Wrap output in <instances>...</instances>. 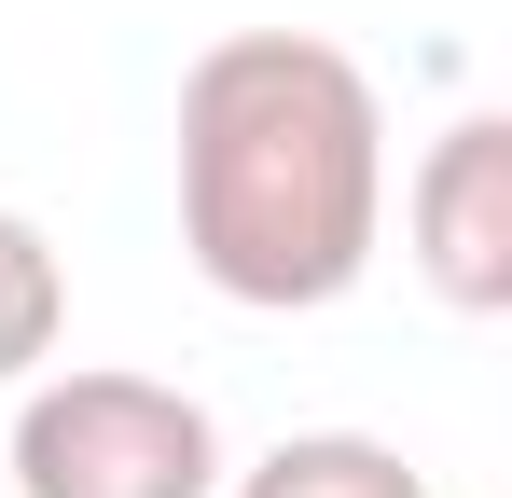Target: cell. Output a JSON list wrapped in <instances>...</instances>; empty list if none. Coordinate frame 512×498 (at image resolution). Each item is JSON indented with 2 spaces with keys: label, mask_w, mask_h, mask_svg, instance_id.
Listing matches in <instances>:
<instances>
[{
  "label": "cell",
  "mask_w": 512,
  "mask_h": 498,
  "mask_svg": "<svg viewBox=\"0 0 512 498\" xmlns=\"http://www.w3.org/2000/svg\"><path fill=\"white\" fill-rule=\"evenodd\" d=\"M180 249L222 305L319 319L388 249V97L319 28H222L180 70Z\"/></svg>",
  "instance_id": "1"
},
{
  "label": "cell",
  "mask_w": 512,
  "mask_h": 498,
  "mask_svg": "<svg viewBox=\"0 0 512 498\" xmlns=\"http://www.w3.org/2000/svg\"><path fill=\"white\" fill-rule=\"evenodd\" d=\"M222 471V415L125 360L28 374L0 429V498H222Z\"/></svg>",
  "instance_id": "2"
},
{
  "label": "cell",
  "mask_w": 512,
  "mask_h": 498,
  "mask_svg": "<svg viewBox=\"0 0 512 498\" xmlns=\"http://www.w3.org/2000/svg\"><path fill=\"white\" fill-rule=\"evenodd\" d=\"M402 249L457 319H499L512 305V125L499 111H457L402 180Z\"/></svg>",
  "instance_id": "3"
},
{
  "label": "cell",
  "mask_w": 512,
  "mask_h": 498,
  "mask_svg": "<svg viewBox=\"0 0 512 498\" xmlns=\"http://www.w3.org/2000/svg\"><path fill=\"white\" fill-rule=\"evenodd\" d=\"M222 498H429V471L374 429H291L250 471H222Z\"/></svg>",
  "instance_id": "4"
},
{
  "label": "cell",
  "mask_w": 512,
  "mask_h": 498,
  "mask_svg": "<svg viewBox=\"0 0 512 498\" xmlns=\"http://www.w3.org/2000/svg\"><path fill=\"white\" fill-rule=\"evenodd\" d=\"M56 346H70V263L28 208H0V388H28Z\"/></svg>",
  "instance_id": "5"
}]
</instances>
